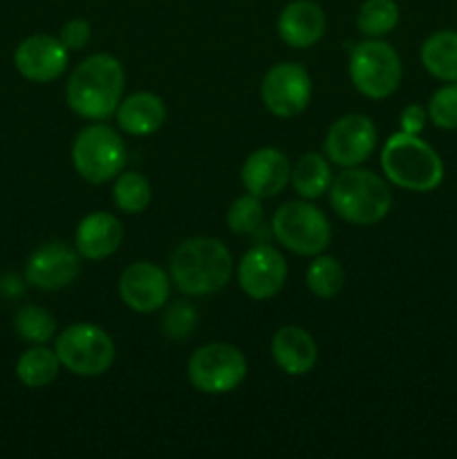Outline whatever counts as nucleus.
<instances>
[{
  "label": "nucleus",
  "mask_w": 457,
  "mask_h": 459,
  "mask_svg": "<svg viewBox=\"0 0 457 459\" xmlns=\"http://www.w3.org/2000/svg\"><path fill=\"white\" fill-rule=\"evenodd\" d=\"M125 72L112 54H92L72 70L65 99L74 115L88 121H106L124 97Z\"/></svg>",
  "instance_id": "f257e3e1"
},
{
  "label": "nucleus",
  "mask_w": 457,
  "mask_h": 459,
  "mask_svg": "<svg viewBox=\"0 0 457 459\" xmlns=\"http://www.w3.org/2000/svg\"><path fill=\"white\" fill-rule=\"evenodd\" d=\"M233 273L231 251L218 238H188L170 255V281L184 296L218 294Z\"/></svg>",
  "instance_id": "f03ea898"
},
{
  "label": "nucleus",
  "mask_w": 457,
  "mask_h": 459,
  "mask_svg": "<svg viewBox=\"0 0 457 459\" xmlns=\"http://www.w3.org/2000/svg\"><path fill=\"white\" fill-rule=\"evenodd\" d=\"M385 179L403 191L430 193L444 182V161L419 134L394 133L381 151Z\"/></svg>",
  "instance_id": "7ed1b4c3"
},
{
  "label": "nucleus",
  "mask_w": 457,
  "mask_h": 459,
  "mask_svg": "<svg viewBox=\"0 0 457 459\" xmlns=\"http://www.w3.org/2000/svg\"><path fill=\"white\" fill-rule=\"evenodd\" d=\"M327 193L334 213L354 227H372L392 209L390 184L372 170L357 166L336 175Z\"/></svg>",
  "instance_id": "20e7f679"
},
{
  "label": "nucleus",
  "mask_w": 457,
  "mask_h": 459,
  "mask_svg": "<svg viewBox=\"0 0 457 459\" xmlns=\"http://www.w3.org/2000/svg\"><path fill=\"white\" fill-rule=\"evenodd\" d=\"M349 81L367 99H388L401 83L403 67L397 49L379 39H367L349 49Z\"/></svg>",
  "instance_id": "39448f33"
},
{
  "label": "nucleus",
  "mask_w": 457,
  "mask_h": 459,
  "mask_svg": "<svg viewBox=\"0 0 457 459\" xmlns=\"http://www.w3.org/2000/svg\"><path fill=\"white\" fill-rule=\"evenodd\" d=\"M72 164L85 182H110L125 166L124 139L103 121H92L76 134L74 143H72Z\"/></svg>",
  "instance_id": "423d86ee"
},
{
  "label": "nucleus",
  "mask_w": 457,
  "mask_h": 459,
  "mask_svg": "<svg viewBox=\"0 0 457 459\" xmlns=\"http://www.w3.org/2000/svg\"><path fill=\"white\" fill-rule=\"evenodd\" d=\"M58 361L76 377H101L115 363V341L94 323H74L56 336Z\"/></svg>",
  "instance_id": "0eeeda50"
},
{
  "label": "nucleus",
  "mask_w": 457,
  "mask_h": 459,
  "mask_svg": "<svg viewBox=\"0 0 457 459\" xmlns=\"http://www.w3.org/2000/svg\"><path fill=\"white\" fill-rule=\"evenodd\" d=\"M273 238L298 255L325 254L332 245V224L321 209L303 200L282 204L272 220Z\"/></svg>",
  "instance_id": "6e6552de"
},
{
  "label": "nucleus",
  "mask_w": 457,
  "mask_h": 459,
  "mask_svg": "<svg viewBox=\"0 0 457 459\" xmlns=\"http://www.w3.org/2000/svg\"><path fill=\"white\" fill-rule=\"evenodd\" d=\"M246 357L228 343L202 345L188 359L186 375L193 388L204 394H228L246 379Z\"/></svg>",
  "instance_id": "1a4fd4ad"
},
{
  "label": "nucleus",
  "mask_w": 457,
  "mask_h": 459,
  "mask_svg": "<svg viewBox=\"0 0 457 459\" xmlns=\"http://www.w3.org/2000/svg\"><path fill=\"white\" fill-rule=\"evenodd\" d=\"M260 99L278 119L298 117L312 101V76L300 63H276L260 83Z\"/></svg>",
  "instance_id": "9d476101"
},
{
  "label": "nucleus",
  "mask_w": 457,
  "mask_h": 459,
  "mask_svg": "<svg viewBox=\"0 0 457 459\" xmlns=\"http://www.w3.org/2000/svg\"><path fill=\"white\" fill-rule=\"evenodd\" d=\"M376 146V126L366 115H343L330 126L323 151L330 164L354 169L367 161Z\"/></svg>",
  "instance_id": "9b49d317"
},
{
  "label": "nucleus",
  "mask_w": 457,
  "mask_h": 459,
  "mask_svg": "<svg viewBox=\"0 0 457 459\" xmlns=\"http://www.w3.org/2000/svg\"><path fill=\"white\" fill-rule=\"evenodd\" d=\"M287 282V260L276 247L255 245L237 264V285L249 299L269 300L282 291Z\"/></svg>",
  "instance_id": "f8f14e48"
},
{
  "label": "nucleus",
  "mask_w": 457,
  "mask_h": 459,
  "mask_svg": "<svg viewBox=\"0 0 457 459\" xmlns=\"http://www.w3.org/2000/svg\"><path fill=\"white\" fill-rule=\"evenodd\" d=\"M81 254L65 242H45L27 258L25 281L43 291H56L72 285L81 273Z\"/></svg>",
  "instance_id": "ddd939ff"
},
{
  "label": "nucleus",
  "mask_w": 457,
  "mask_h": 459,
  "mask_svg": "<svg viewBox=\"0 0 457 459\" xmlns=\"http://www.w3.org/2000/svg\"><path fill=\"white\" fill-rule=\"evenodd\" d=\"M170 273L146 260L128 264L119 276L121 300L137 314H152L164 307L170 299Z\"/></svg>",
  "instance_id": "4468645a"
},
{
  "label": "nucleus",
  "mask_w": 457,
  "mask_h": 459,
  "mask_svg": "<svg viewBox=\"0 0 457 459\" xmlns=\"http://www.w3.org/2000/svg\"><path fill=\"white\" fill-rule=\"evenodd\" d=\"M67 61H70V49L61 43V39L49 34L27 36L13 54L16 70L34 83L56 81L67 70Z\"/></svg>",
  "instance_id": "2eb2a0df"
},
{
  "label": "nucleus",
  "mask_w": 457,
  "mask_h": 459,
  "mask_svg": "<svg viewBox=\"0 0 457 459\" xmlns=\"http://www.w3.org/2000/svg\"><path fill=\"white\" fill-rule=\"evenodd\" d=\"M240 178L246 193H254V195L267 200V197H276L278 193L285 191L291 179V164L285 152L264 146L246 157Z\"/></svg>",
  "instance_id": "dca6fc26"
},
{
  "label": "nucleus",
  "mask_w": 457,
  "mask_h": 459,
  "mask_svg": "<svg viewBox=\"0 0 457 459\" xmlns=\"http://www.w3.org/2000/svg\"><path fill=\"white\" fill-rule=\"evenodd\" d=\"M278 36L294 49H307L325 36V12L314 0H291L278 13Z\"/></svg>",
  "instance_id": "f3484780"
},
{
  "label": "nucleus",
  "mask_w": 457,
  "mask_h": 459,
  "mask_svg": "<svg viewBox=\"0 0 457 459\" xmlns=\"http://www.w3.org/2000/svg\"><path fill=\"white\" fill-rule=\"evenodd\" d=\"M124 242V224L108 211H94L79 222L74 233V247L85 260H106L116 254Z\"/></svg>",
  "instance_id": "a211bd4d"
},
{
  "label": "nucleus",
  "mask_w": 457,
  "mask_h": 459,
  "mask_svg": "<svg viewBox=\"0 0 457 459\" xmlns=\"http://www.w3.org/2000/svg\"><path fill=\"white\" fill-rule=\"evenodd\" d=\"M273 363L289 377H305L316 368L318 345L307 330L285 325L272 339Z\"/></svg>",
  "instance_id": "6ab92c4d"
},
{
  "label": "nucleus",
  "mask_w": 457,
  "mask_h": 459,
  "mask_svg": "<svg viewBox=\"0 0 457 459\" xmlns=\"http://www.w3.org/2000/svg\"><path fill=\"white\" fill-rule=\"evenodd\" d=\"M166 106L161 97L152 92H134L130 97L121 99L115 117L121 133L130 137H148L157 133L166 121Z\"/></svg>",
  "instance_id": "aec40b11"
},
{
  "label": "nucleus",
  "mask_w": 457,
  "mask_h": 459,
  "mask_svg": "<svg viewBox=\"0 0 457 459\" xmlns=\"http://www.w3.org/2000/svg\"><path fill=\"white\" fill-rule=\"evenodd\" d=\"M419 58L424 70L444 83H457V31L439 30L421 43Z\"/></svg>",
  "instance_id": "412c9836"
},
{
  "label": "nucleus",
  "mask_w": 457,
  "mask_h": 459,
  "mask_svg": "<svg viewBox=\"0 0 457 459\" xmlns=\"http://www.w3.org/2000/svg\"><path fill=\"white\" fill-rule=\"evenodd\" d=\"M332 179L334 175H332L330 160L318 152H305L291 166L289 182L303 200H318L321 195H325L332 186Z\"/></svg>",
  "instance_id": "4be33fe9"
},
{
  "label": "nucleus",
  "mask_w": 457,
  "mask_h": 459,
  "mask_svg": "<svg viewBox=\"0 0 457 459\" xmlns=\"http://www.w3.org/2000/svg\"><path fill=\"white\" fill-rule=\"evenodd\" d=\"M61 361H58L54 350L36 345L22 352V357L16 363V377L22 385L27 388H45L52 384L61 370Z\"/></svg>",
  "instance_id": "5701e85b"
},
{
  "label": "nucleus",
  "mask_w": 457,
  "mask_h": 459,
  "mask_svg": "<svg viewBox=\"0 0 457 459\" xmlns=\"http://www.w3.org/2000/svg\"><path fill=\"white\" fill-rule=\"evenodd\" d=\"M112 202L121 213H143L152 202L151 182L137 170H125V173L121 170L115 178V186H112Z\"/></svg>",
  "instance_id": "b1692460"
},
{
  "label": "nucleus",
  "mask_w": 457,
  "mask_h": 459,
  "mask_svg": "<svg viewBox=\"0 0 457 459\" xmlns=\"http://www.w3.org/2000/svg\"><path fill=\"white\" fill-rule=\"evenodd\" d=\"M305 282H307V290L316 299L330 300L334 296H339L341 290L345 287V269L332 255L318 254L314 255L307 272H305Z\"/></svg>",
  "instance_id": "393cba45"
},
{
  "label": "nucleus",
  "mask_w": 457,
  "mask_h": 459,
  "mask_svg": "<svg viewBox=\"0 0 457 459\" xmlns=\"http://www.w3.org/2000/svg\"><path fill=\"white\" fill-rule=\"evenodd\" d=\"M397 22L399 4L394 0H363L357 12V27L366 39H384Z\"/></svg>",
  "instance_id": "a878e982"
},
{
  "label": "nucleus",
  "mask_w": 457,
  "mask_h": 459,
  "mask_svg": "<svg viewBox=\"0 0 457 459\" xmlns=\"http://www.w3.org/2000/svg\"><path fill=\"white\" fill-rule=\"evenodd\" d=\"M13 330L27 343L43 345L56 334V321L40 305H25L13 316Z\"/></svg>",
  "instance_id": "bb28decb"
},
{
  "label": "nucleus",
  "mask_w": 457,
  "mask_h": 459,
  "mask_svg": "<svg viewBox=\"0 0 457 459\" xmlns=\"http://www.w3.org/2000/svg\"><path fill=\"white\" fill-rule=\"evenodd\" d=\"M264 220L263 197L254 195V193H245L227 211V227L237 236H246V233L258 231L260 224Z\"/></svg>",
  "instance_id": "cd10ccee"
},
{
  "label": "nucleus",
  "mask_w": 457,
  "mask_h": 459,
  "mask_svg": "<svg viewBox=\"0 0 457 459\" xmlns=\"http://www.w3.org/2000/svg\"><path fill=\"white\" fill-rule=\"evenodd\" d=\"M426 110L435 128L457 130V83H446L435 90Z\"/></svg>",
  "instance_id": "c85d7f7f"
},
{
  "label": "nucleus",
  "mask_w": 457,
  "mask_h": 459,
  "mask_svg": "<svg viewBox=\"0 0 457 459\" xmlns=\"http://www.w3.org/2000/svg\"><path fill=\"white\" fill-rule=\"evenodd\" d=\"M197 325V309L188 300H177L170 305L161 316V332L166 339L182 341L195 330Z\"/></svg>",
  "instance_id": "c756f323"
},
{
  "label": "nucleus",
  "mask_w": 457,
  "mask_h": 459,
  "mask_svg": "<svg viewBox=\"0 0 457 459\" xmlns=\"http://www.w3.org/2000/svg\"><path fill=\"white\" fill-rule=\"evenodd\" d=\"M61 43L65 45L70 52H79V49H83L85 45L90 43V39H92V25H90L85 18H72V21H67L65 25L61 27Z\"/></svg>",
  "instance_id": "7c9ffc66"
},
{
  "label": "nucleus",
  "mask_w": 457,
  "mask_h": 459,
  "mask_svg": "<svg viewBox=\"0 0 457 459\" xmlns=\"http://www.w3.org/2000/svg\"><path fill=\"white\" fill-rule=\"evenodd\" d=\"M428 124V110L421 103H410L401 110L399 117V130L408 134H421Z\"/></svg>",
  "instance_id": "2f4dec72"
}]
</instances>
